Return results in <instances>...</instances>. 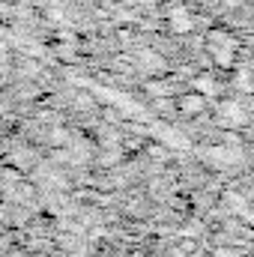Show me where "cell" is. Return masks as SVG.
I'll use <instances>...</instances> for the list:
<instances>
[{"instance_id":"cell-1","label":"cell","mask_w":254,"mask_h":257,"mask_svg":"<svg viewBox=\"0 0 254 257\" xmlns=\"http://www.w3.org/2000/svg\"><path fill=\"white\" fill-rule=\"evenodd\" d=\"M171 30L174 33H189L191 30V12L183 6H174L171 9Z\"/></svg>"},{"instance_id":"cell-2","label":"cell","mask_w":254,"mask_h":257,"mask_svg":"<svg viewBox=\"0 0 254 257\" xmlns=\"http://www.w3.org/2000/svg\"><path fill=\"white\" fill-rule=\"evenodd\" d=\"M203 105H206V96L197 93V90H194L191 96H183V99H180V108H183V111H200Z\"/></svg>"}]
</instances>
